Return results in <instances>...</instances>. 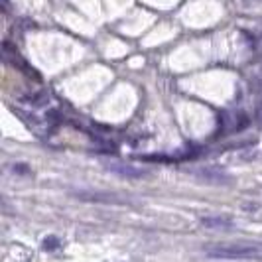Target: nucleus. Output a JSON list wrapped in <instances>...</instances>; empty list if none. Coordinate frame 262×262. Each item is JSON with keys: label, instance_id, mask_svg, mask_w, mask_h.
<instances>
[{"label": "nucleus", "instance_id": "obj_8", "mask_svg": "<svg viewBox=\"0 0 262 262\" xmlns=\"http://www.w3.org/2000/svg\"><path fill=\"white\" fill-rule=\"evenodd\" d=\"M256 120H258V122H262V103L256 106Z\"/></svg>", "mask_w": 262, "mask_h": 262}, {"label": "nucleus", "instance_id": "obj_5", "mask_svg": "<svg viewBox=\"0 0 262 262\" xmlns=\"http://www.w3.org/2000/svg\"><path fill=\"white\" fill-rule=\"evenodd\" d=\"M57 245H59V241H57L55 236H50V238L43 241V249L46 250H55L57 249Z\"/></svg>", "mask_w": 262, "mask_h": 262}, {"label": "nucleus", "instance_id": "obj_1", "mask_svg": "<svg viewBox=\"0 0 262 262\" xmlns=\"http://www.w3.org/2000/svg\"><path fill=\"white\" fill-rule=\"evenodd\" d=\"M209 256L215 258H250L254 256V249L252 247H217L211 250Z\"/></svg>", "mask_w": 262, "mask_h": 262}, {"label": "nucleus", "instance_id": "obj_3", "mask_svg": "<svg viewBox=\"0 0 262 262\" xmlns=\"http://www.w3.org/2000/svg\"><path fill=\"white\" fill-rule=\"evenodd\" d=\"M108 170H113L115 173H120V176H130V178H138V176H144V170H138V168H132V166H126V164H106Z\"/></svg>", "mask_w": 262, "mask_h": 262}, {"label": "nucleus", "instance_id": "obj_7", "mask_svg": "<svg viewBox=\"0 0 262 262\" xmlns=\"http://www.w3.org/2000/svg\"><path fill=\"white\" fill-rule=\"evenodd\" d=\"M14 171H16V173H28L30 168L24 166V164H16V166H14Z\"/></svg>", "mask_w": 262, "mask_h": 262}, {"label": "nucleus", "instance_id": "obj_2", "mask_svg": "<svg viewBox=\"0 0 262 262\" xmlns=\"http://www.w3.org/2000/svg\"><path fill=\"white\" fill-rule=\"evenodd\" d=\"M73 195L77 197V199H83V201H93V203H118L120 199L117 195H113V193H97V191H93V193H87V191H75Z\"/></svg>", "mask_w": 262, "mask_h": 262}, {"label": "nucleus", "instance_id": "obj_6", "mask_svg": "<svg viewBox=\"0 0 262 262\" xmlns=\"http://www.w3.org/2000/svg\"><path fill=\"white\" fill-rule=\"evenodd\" d=\"M247 126H249V118L245 117V115H238V120H236L235 130H243V128H247Z\"/></svg>", "mask_w": 262, "mask_h": 262}, {"label": "nucleus", "instance_id": "obj_4", "mask_svg": "<svg viewBox=\"0 0 262 262\" xmlns=\"http://www.w3.org/2000/svg\"><path fill=\"white\" fill-rule=\"evenodd\" d=\"M201 225L209 227V229H221V231H231L233 229V223H229L225 219H219V217H203Z\"/></svg>", "mask_w": 262, "mask_h": 262}]
</instances>
